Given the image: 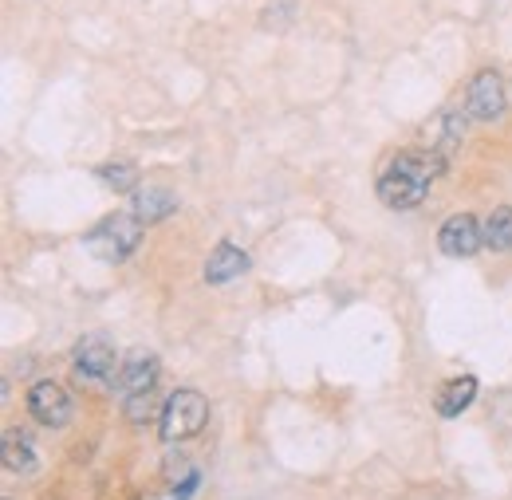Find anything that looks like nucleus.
<instances>
[{"label": "nucleus", "mask_w": 512, "mask_h": 500, "mask_svg": "<svg viewBox=\"0 0 512 500\" xmlns=\"http://www.w3.org/2000/svg\"><path fill=\"white\" fill-rule=\"evenodd\" d=\"M446 166L434 154H398L390 158V166L379 178V197L390 209H414L422 205V197L430 193V182L442 174Z\"/></svg>", "instance_id": "1"}, {"label": "nucleus", "mask_w": 512, "mask_h": 500, "mask_svg": "<svg viewBox=\"0 0 512 500\" xmlns=\"http://www.w3.org/2000/svg\"><path fill=\"white\" fill-rule=\"evenodd\" d=\"M209 422V402L197 390H174L158 414L162 426V441H186L193 434H201Z\"/></svg>", "instance_id": "2"}, {"label": "nucleus", "mask_w": 512, "mask_h": 500, "mask_svg": "<svg viewBox=\"0 0 512 500\" xmlns=\"http://www.w3.org/2000/svg\"><path fill=\"white\" fill-rule=\"evenodd\" d=\"M142 241V221L134 213H115V217H103L91 233H87V249L95 252L99 260H127L130 252L138 249Z\"/></svg>", "instance_id": "3"}, {"label": "nucleus", "mask_w": 512, "mask_h": 500, "mask_svg": "<svg viewBox=\"0 0 512 500\" xmlns=\"http://www.w3.org/2000/svg\"><path fill=\"white\" fill-rule=\"evenodd\" d=\"M465 111L473 119H481V123L501 119V111H505V83H501L497 71L485 67V71H477L469 79V87H465Z\"/></svg>", "instance_id": "4"}, {"label": "nucleus", "mask_w": 512, "mask_h": 500, "mask_svg": "<svg viewBox=\"0 0 512 500\" xmlns=\"http://www.w3.org/2000/svg\"><path fill=\"white\" fill-rule=\"evenodd\" d=\"M28 410L36 414V422H44L52 430H60V426L71 422V398H67L64 386H56V382H32Z\"/></svg>", "instance_id": "5"}, {"label": "nucleus", "mask_w": 512, "mask_h": 500, "mask_svg": "<svg viewBox=\"0 0 512 500\" xmlns=\"http://www.w3.org/2000/svg\"><path fill=\"white\" fill-rule=\"evenodd\" d=\"M481 245H485V233H481L477 217H469V213L449 217L446 225H442V233H438V249L446 252V256H457V260L473 256Z\"/></svg>", "instance_id": "6"}, {"label": "nucleus", "mask_w": 512, "mask_h": 500, "mask_svg": "<svg viewBox=\"0 0 512 500\" xmlns=\"http://www.w3.org/2000/svg\"><path fill=\"white\" fill-rule=\"evenodd\" d=\"M75 371L83 378H111L115 375V347L107 335H83L75 343Z\"/></svg>", "instance_id": "7"}, {"label": "nucleus", "mask_w": 512, "mask_h": 500, "mask_svg": "<svg viewBox=\"0 0 512 500\" xmlns=\"http://www.w3.org/2000/svg\"><path fill=\"white\" fill-rule=\"evenodd\" d=\"M241 272H249V252L237 249V245H217L213 256H209V264H205V280L209 284H229V280H237Z\"/></svg>", "instance_id": "8"}, {"label": "nucleus", "mask_w": 512, "mask_h": 500, "mask_svg": "<svg viewBox=\"0 0 512 500\" xmlns=\"http://www.w3.org/2000/svg\"><path fill=\"white\" fill-rule=\"evenodd\" d=\"M154 382H158V359H154L150 351H134V355H127L123 375H119V386H123L127 394H146V390H154Z\"/></svg>", "instance_id": "9"}, {"label": "nucleus", "mask_w": 512, "mask_h": 500, "mask_svg": "<svg viewBox=\"0 0 512 500\" xmlns=\"http://www.w3.org/2000/svg\"><path fill=\"white\" fill-rule=\"evenodd\" d=\"M178 209V197L170 193V189L162 186H146L134 193V217L142 221V225H158L162 217H170Z\"/></svg>", "instance_id": "10"}, {"label": "nucleus", "mask_w": 512, "mask_h": 500, "mask_svg": "<svg viewBox=\"0 0 512 500\" xmlns=\"http://www.w3.org/2000/svg\"><path fill=\"white\" fill-rule=\"evenodd\" d=\"M426 134H430V154L446 166L453 158V150H457V142H461V119L457 115H438L434 123L426 126Z\"/></svg>", "instance_id": "11"}, {"label": "nucleus", "mask_w": 512, "mask_h": 500, "mask_svg": "<svg viewBox=\"0 0 512 500\" xmlns=\"http://www.w3.org/2000/svg\"><path fill=\"white\" fill-rule=\"evenodd\" d=\"M473 398H477V378L473 375L449 378L446 386H442V394H438V414L442 418H457Z\"/></svg>", "instance_id": "12"}, {"label": "nucleus", "mask_w": 512, "mask_h": 500, "mask_svg": "<svg viewBox=\"0 0 512 500\" xmlns=\"http://www.w3.org/2000/svg\"><path fill=\"white\" fill-rule=\"evenodd\" d=\"M4 469L8 473H32L36 469V453H32L28 434H16V430L4 434Z\"/></svg>", "instance_id": "13"}, {"label": "nucleus", "mask_w": 512, "mask_h": 500, "mask_svg": "<svg viewBox=\"0 0 512 500\" xmlns=\"http://www.w3.org/2000/svg\"><path fill=\"white\" fill-rule=\"evenodd\" d=\"M481 233H485V245H489V249L509 252L512 249V209L509 205L493 209V213H489V221L481 225Z\"/></svg>", "instance_id": "14"}, {"label": "nucleus", "mask_w": 512, "mask_h": 500, "mask_svg": "<svg viewBox=\"0 0 512 500\" xmlns=\"http://www.w3.org/2000/svg\"><path fill=\"white\" fill-rule=\"evenodd\" d=\"M99 182L107 189H115V193H130L138 186V170L130 162H103L99 166Z\"/></svg>", "instance_id": "15"}, {"label": "nucleus", "mask_w": 512, "mask_h": 500, "mask_svg": "<svg viewBox=\"0 0 512 500\" xmlns=\"http://www.w3.org/2000/svg\"><path fill=\"white\" fill-rule=\"evenodd\" d=\"M127 418L130 422L154 418V398H150V390H146V394H127Z\"/></svg>", "instance_id": "16"}]
</instances>
